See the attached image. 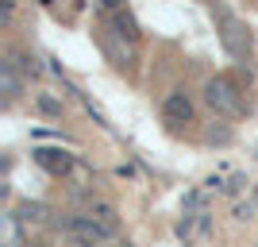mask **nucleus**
<instances>
[{"instance_id": "obj_4", "label": "nucleus", "mask_w": 258, "mask_h": 247, "mask_svg": "<svg viewBox=\"0 0 258 247\" xmlns=\"http://www.w3.org/2000/svg\"><path fill=\"white\" fill-rule=\"evenodd\" d=\"M35 159H39V166H46L50 174H62V170H70V155H66V151H39Z\"/></svg>"}, {"instance_id": "obj_3", "label": "nucleus", "mask_w": 258, "mask_h": 247, "mask_svg": "<svg viewBox=\"0 0 258 247\" xmlns=\"http://www.w3.org/2000/svg\"><path fill=\"white\" fill-rule=\"evenodd\" d=\"M166 116H170V120H177V124H185V120L193 116V105H189V97H181V93L166 97Z\"/></svg>"}, {"instance_id": "obj_2", "label": "nucleus", "mask_w": 258, "mask_h": 247, "mask_svg": "<svg viewBox=\"0 0 258 247\" xmlns=\"http://www.w3.org/2000/svg\"><path fill=\"white\" fill-rule=\"evenodd\" d=\"M70 232H74L81 243H89V247H93V243H104V239L112 236V228H104L93 213H89V216H74V220H70Z\"/></svg>"}, {"instance_id": "obj_5", "label": "nucleus", "mask_w": 258, "mask_h": 247, "mask_svg": "<svg viewBox=\"0 0 258 247\" xmlns=\"http://www.w3.org/2000/svg\"><path fill=\"white\" fill-rule=\"evenodd\" d=\"M104 4H108V8H116V4H119V0H104Z\"/></svg>"}, {"instance_id": "obj_1", "label": "nucleus", "mask_w": 258, "mask_h": 247, "mask_svg": "<svg viewBox=\"0 0 258 247\" xmlns=\"http://www.w3.org/2000/svg\"><path fill=\"white\" fill-rule=\"evenodd\" d=\"M208 105L220 108V112H227V116L243 112V97H239V89L231 85L227 77H216V81H208Z\"/></svg>"}]
</instances>
